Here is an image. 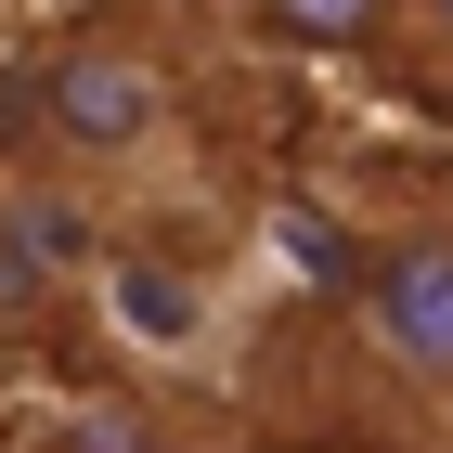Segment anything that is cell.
<instances>
[{"instance_id":"1","label":"cell","mask_w":453,"mask_h":453,"mask_svg":"<svg viewBox=\"0 0 453 453\" xmlns=\"http://www.w3.org/2000/svg\"><path fill=\"white\" fill-rule=\"evenodd\" d=\"M0 130H13V156L52 169V181H117V169H142V156L181 130V78H169V52H142L130 27H78V39H52L39 65H13Z\"/></svg>"},{"instance_id":"6","label":"cell","mask_w":453,"mask_h":453,"mask_svg":"<svg viewBox=\"0 0 453 453\" xmlns=\"http://www.w3.org/2000/svg\"><path fill=\"white\" fill-rule=\"evenodd\" d=\"M402 13H415V27H427V39L453 52V0H402Z\"/></svg>"},{"instance_id":"4","label":"cell","mask_w":453,"mask_h":453,"mask_svg":"<svg viewBox=\"0 0 453 453\" xmlns=\"http://www.w3.org/2000/svg\"><path fill=\"white\" fill-rule=\"evenodd\" d=\"M91 298H104V324L142 349V363H195V349L220 337V285L195 273V259H156V246H104Z\"/></svg>"},{"instance_id":"2","label":"cell","mask_w":453,"mask_h":453,"mask_svg":"<svg viewBox=\"0 0 453 453\" xmlns=\"http://www.w3.org/2000/svg\"><path fill=\"white\" fill-rule=\"evenodd\" d=\"M363 337L415 388H453V234H388L363 259Z\"/></svg>"},{"instance_id":"3","label":"cell","mask_w":453,"mask_h":453,"mask_svg":"<svg viewBox=\"0 0 453 453\" xmlns=\"http://www.w3.org/2000/svg\"><path fill=\"white\" fill-rule=\"evenodd\" d=\"M104 273V234H91V208H78L52 169L0 181V324H27L39 298H65V285Z\"/></svg>"},{"instance_id":"5","label":"cell","mask_w":453,"mask_h":453,"mask_svg":"<svg viewBox=\"0 0 453 453\" xmlns=\"http://www.w3.org/2000/svg\"><path fill=\"white\" fill-rule=\"evenodd\" d=\"M388 13H402V0H246V27L285 39V52H363Z\"/></svg>"}]
</instances>
